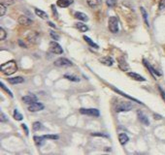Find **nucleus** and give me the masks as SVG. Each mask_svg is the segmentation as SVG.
Here are the masks:
<instances>
[{"mask_svg":"<svg viewBox=\"0 0 165 155\" xmlns=\"http://www.w3.org/2000/svg\"><path fill=\"white\" fill-rule=\"evenodd\" d=\"M1 71L4 75L6 76H10L13 75L14 73H16L18 71V65L17 62L15 60H10V61L3 63L1 65Z\"/></svg>","mask_w":165,"mask_h":155,"instance_id":"obj_1","label":"nucleus"},{"mask_svg":"<svg viewBox=\"0 0 165 155\" xmlns=\"http://www.w3.org/2000/svg\"><path fill=\"white\" fill-rule=\"evenodd\" d=\"M109 29L112 33H118L119 32V19L116 17H111L108 21Z\"/></svg>","mask_w":165,"mask_h":155,"instance_id":"obj_2","label":"nucleus"},{"mask_svg":"<svg viewBox=\"0 0 165 155\" xmlns=\"http://www.w3.org/2000/svg\"><path fill=\"white\" fill-rule=\"evenodd\" d=\"M132 109V105L129 102H123V101H121V102L118 103V105L116 106V111L118 113H121V111H128Z\"/></svg>","mask_w":165,"mask_h":155,"instance_id":"obj_3","label":"nucleus"},{"mask_svg":"<svg viewBox=\"0 0 165 155\" xmlns=\"http://www.w3.org/2000/svg\"><path fill=\"white\" fill-rule=\"evenodd\" d=\"M49 50H50L51 52L55 53V54H62L63 53V50H62L61 46L55 41H53V42L50 43Z\"/></svg>","mask_w":165,"mask_h":155,"instance_id":"obj_4","label":"nucleus"},{"mask_svg":"<svg viewBox=\"0 0 165 155\" xmlns=\"http://www.w3.org/2000/svg\"><path fill=\"white\" fill-rule=\"evenodd\" d=\"M80 113L82 114H87V115L90 116H94V117H98L100 115V113L97 109H85V108H81L80 109Z\"/></svg>","mask_w":165,"mask_h":155,"instance_id":"obj_5","label":"nucleus"},{"mask_svg":"<svg viewBox=\"0 0 165 155\" xmlns=\"http://www.w3.org/2000/svg\"><path fill=\"white\" fill-rule=\"evenodd\" d=\"M55 65L57 66V67H69V66L73 65V63L72 61H70L69 59H67V58L60 57L55 61Z\"/></svg>","mask_w":165,"mask_h":155,"instance_id":"obj_6","label":"nucleus"},{"mask_svg":"<svg viewBox=\"0 0 165 155\" xmlns=\"http://www.w3.org/2000/svg\"><path fill=\"white\" fill-rule=\"evenodd\" d=\"M44 110V105L39 102H34L32 103L31 105H29L28 107V111H32V113H35V111H39Z\"/></svg>","mask_w":165,"mask_h":155,"instance_id":"obj_7","label":"nucleus"},{"mask_svg":"<svg viewBox=\"0 0 165 155\" xmlns=\"http://www.w3.org/2000/svg\"><path fill=\"white\" fill-rule=\"evenodd\" d=\"M18 21H19L20 24L22 25H24V26H28V25L32 24V21L29 19V17H25V16H21L19 17V19H18Z\"/></svg>","mask_w":165,"mask_h":155,"instance_id":"obj_8","label":"nucleus"},{"mask_svg":"<svg viewBox=\"0 0 165 155\" xmlns=\"http://www.w3.org/2000/svg\"><path fill=\"white\" fill-rule=\"evenodd\" d=\"M137 114H138L139 120H140L142 123L145 124V125H150V120H149L148 116H147L146 114H145L144 113H142V111H140L137 113Z\"/></svg>","mask_w":165,"mask_h":155,"instance_id":"obj_9","label":"nucleus"},{"mask_svg":"<svg viewBox=\"0 0 165 155\" xmlns=\"http://www.w3.org/2000/svg\"><path fill=\"white\" fill-rule=\"evenodd\" d=\"M74 2V0H57V4L60 8H67Z\"/></svg>","mask_w":165,"mask_h":155,"instance_id":"obj_10","label":"nucleus"},{"mask_svg":"<svg viewBox=\"0 0 165 155\" xmlns=\"http://www.w3.org/2000/svg\"><path fill=\"white\" fill-rule=\"evenodd\" d=\"M99 61L106 66H112L114 64V59L111 56H104L102 58H100Z\"/></svg>","mask_w":165,"mask_h":155,"instance_id":"obj_11","label":"nucleus"},{"mask_svg":"<svg viewBox=\"0 0 165 155\" xmlns=\"http://www.w3.org/2000/svg\"><path fill=\"white\" fill-rule=\"evenodd\" d=\"M22 101H24V103H25V104L31 105L32 103L36 102L37 98L35 97L34 95H27V96H24V97H22Z\"/></svg>","mask_w":165,"mask_h":155,"instance_id":"obj_12","label":"nucleus"},{"mask_svg":"<svg viewBox=\"0 0 165 155\" xmlns=\"http://www.w3.org/2000/svg\"><path fill=\"white\" fill-rule=\"evenodd\" d=\"M128 76H129L130 78L133 79V80L138 81V82H145V81H146V79H145L144 77H142L141 75H139V74H137V73L129 72V73H128Z\"/></svg>","mask_w":165,"mask_h":155,"instance_id":"obj_13","label":"nucleus"},{"mask_svg":"<svg viewBox=\"0 0 165 155\" xmlns=\"http://www.w3.org/2000/svg\"><path fill=\"white\" fill-rule=\"evenodd\" d=\"M119 140H120L121 144H123V146H124V144H126L128 143L129 138H128V136H127V135H126V134L121 133V134H119Z\"/></svg>","mask_w":165,"mask_h":155,"instance_id":"obj_14","label":"nucleus"},{"mask_svg":"<svg viewBox=\"0 0 165 155\" xmlns=\"http://www.w3.org/2000/svg\"><path fill=\"white\" fill-rule=\"evenodd\" d=\"M75 17L78 19L79 21H88V17L86 14L84 13H81V12H76L75 13Z\"/></svg>","mask_w":165,"mask_h":155,"instance_id":"obj_15","label":"nucleus"},{"mask_svg":"<svg viewBox=\"0 0 165 155\" xmlns=\"http://www.w3.org/2000/svg\"><path fill=\"white\" fill-rule=\"evenodd\" d=\"M24 79L22 77H15V78H11L8 79V82L12 85H18V83H24Z\"/></svg>","mask_w":165,"mask_h":155,"instance_id":"obj_16","label":"nucleus"},{"mask_svg":"<svg viewBox=\"0 0 165 155\" xmlns=\"http://www.w3.org/2000/svg\"><path fill=\"white\" fill-rule=\"evenodd\" d=\"M34 142L36 144L37 146H42L45 144V137H39V136H34Z\"/></svg>","mask_w":165,"mask_h":155,"instance_id":"obj_17","label":"nucleus"},{"mask_svg":"<svg viewBox=\"0 0 165 155\" xmlns=\"http://www.w3.org/2000/svg\"><path fill=\"white\" fill-rule=\"evenodd\" d=\"M87 2L90 8H96L101 4L102 0H87Z\"/></svg>","mask_w":165,"mask_h":155,"instance_id":"obj_18","label":"nucleus"},{"mask_svg":"<svg viewBox=\"0 0 165 155\" xmlns=\"http://www.w3.org/2000/svg\"><path fill=\"white\" fill-rule=\"evenodd\" d=\"M144 63H145V65L147 66V68H148V69L151 71V73H152V75H156V76H160L161 74L159 73V72H157V71L154 69V68L153 67V66L152 65H150L148 62L146 61V60H144Z\"/></svg>","mask_w":165,"mask_h":155,"instance_id":"obj_19","label":"nucleus"},{"mask_svg":"<svg viewBox=\"0 0 165 155\" xmlns=\"http://www.w3.org/2000/svg\"><path fill=\"white\" fill-rule=\"evenodd\" d=\"M35 14H36L38 17H41V19H48V14H47V13L42 11V10H40V9H35Z\"/></svg>","mask_w":165,"mask_h":155,"instance_id":"obj_20","label":"nucleus"},{"mask_svg":"<svg viewBox=\"0 0 165 155\" xmlns=\"http://www.w3.org/2000/svg\"><path fill=\"white\" fill-rule=\"evenodd\" d=\"M76 27H77L81 32H87L88 30V27L87 26V24H84V23H82V22H78V23H76Z\"/></svg>","mask_w":165,"mask_h":155,"instance_id":"obj_21","label":"nucleus"},{"mask_svg":"<svg viewBox=\"0 0 165 155\" xmlns=\"http://www.w3.org/2000/svg\"><path fill=\"white\" fill-rule=\"evenodd\" d=\"M140 10H141V13H142V16H143L145 23L147 24V26H150V23H149V21H148V14H147V11L145 10L144 7H141Z\"/></svg>","mask_w":165,"mask_h":155,"instance_id":"obj_22","label":"nucleus"},{"mask_svg":"<svg viewBox=\"0 0 165 155\" xmlns=\"http://www.w3.org/2000/svg\"><path fill=\"white\" fill-rule=\"evenodd\" d=\"M84 39H85V41L87 42L88 44L90 46V47L94 48V49H98V48H99V47H98V45H97V44H95V43L93 42L90 37H88V36H84Z\"/></svg>","mask_w":165,"mask_h":155,"instance_id":"obj_23","label":"nucleus"},{"mask_svg":"<svg viewBox=\"0 0 165 155\" xmlns=\"http://www.w3.org/2000/svg\"><path fill=\"white\" fill-rule=\"evenodd\" d=\"M64 79L68 81H71V82H80V79L78 77H75V76H72V75H68V74H66L64 75Z\"/></svg>","mask_w":165,"mask_h":155,"instance_id":"obj_24","label":"nucleus"},{"mask_svg":"<svg viewBox=\"0 0 165 155\" xmlns=\"http://www.w3.org/2000/svg\"><path fill=\"white\" fill-rule=\"evenodd\" d=\"M32 129L34 131H39V130H41V129H43V126H42V124L39 122V121H36V122L33 123Z\"/></svg>","mask_w":165,"mask_h":155,"instance_id":"obj_25","label":"nucleus"},{"mask_svg":"<svg viewBox=\"0 0 165 155\" xmlns=\"http://www.w3.org/2000/svg\"><path fill=\"white\" fill-rule=\"evenodd\" d=\"M14 118L17 119V120H22V114L18 110H15L14 111Z\"/></svg>","mask_w":165,"mask_h":155,"instance_id":"obj_26","label":"nucleus"},{"mask_svg":"<svg viewBox=\"0 0 165 155\" xmlns=\"http://www.w3.org/2000/svg\"><path fill=\"white\" fill-rule=\"evenodd\" d=\"M0 3L4 4L5 6H11L15 3V1L14 0H0Z\"/></svg>","mask_w":165,"mask_h":155,"instance_id":"obj_27","label":"nucleus"},{"mask_svg":"<svg viewBox=\"0 0 165 155\" xmlns=\"http://www.w3.org/2000/svg\"><path fill=\"white\" fill-rule=\"evenodd\" d=\"M6 36H7L6 31H5L2 27H0V40H1V41H3V40L6 39Z\"/></svg>","mask_w":165,"mask_h":155,"instance_id":"obj_28","label":"nucleus"},{"mask_svg":"<svg viewBox=\"0 0 165 155\" xmlns=\"http://www.w3.org/2000/svg\"><path fill=\"white\" fill-rule=\"evenodd\" d=\"M5 14H6V6L4 4L0 3V16L3 17Z\"/></svg>","mask_w":165,"mask_h":155,"instance_id":"obj_29","label":"nucleus"},{"mask_svg":"<svg viewBox=\"0 0 165 155\" xmlns=\"http://www.w3.org/2000/svg\"><path fill=\"white\" fill-rule=\"evenodd\" d=\"M106 4H107L108 7H111V8H113V7L116 6L117 1H116V0H107V1H106Z\"/></svg>","mask_w":165,"mask_h":155,"instance_id":"obj_30","label":"nucleus"},{"mask_svg":"<svg viewBox=\"0 0 165 155\" xmlns=\"http://www.w3.org/2000/svg\"><path fill=\"white\" fill-rule=\"evenodd\" d=\"M45 139H50V140H57L58 136L57 135H45Z\"/></svg>","mask_w":165,"mask_h":155,"instance_id":"obj_31","label":"nucleus"},{"mask_svg":"<svg viewBox=\"0 0 165 155\" xmlns=\"http://www.w3.org/2000/svg\"><path fill=\"white\" fill-rule=\"evenodd\" d=\"M50 34H51V37H52L54 40H58V39H59V35L57 34V33H55L54 31H51Z\"/></svg>","mask_w":165,"mask_h":155,"instance_id":"obj_32","label":"nucleus"},{"mask_svg":"<svg viewBox=\"0 0 165 155\" xmlns=\"http://www.w3.org/2000/svg\"><path fill=\"white\" fill-rule=\"evenodd\" d=\"M158 9L159 10H164L165 9V0H160L158 5Z\"/></svg>","mask_w":165,"mask_h":155,"instance_id":"obj_33","label":"nucleus"},{"mask_svg":"<svg viewBox=\"0 0 165 155\" xmlns=\"http://www.w3.org/2000/svg\"><path fill=\"white\" fill-rule=\"evenodd\" d=\"M0 86H1V87H2V88H3V89H4L5 91H7V92H8V93L10 94V96H11V97H13V94H12V92H11V91H10V90L8 89V88H7V87H6V86H5V85H4V83H0Z\"/></svg>","mask_w":165,"mask_h":155,"instance_id":"obj_34","label":"nucleus"},{"mask_svg":"<svg viewBox=\"0 0 165 155\" xmlns=\"http://www.w3.org/2000/svg\"><path fill=\"white\" fill-rule=\"evenodd\" d=\"M91 135H92V136H95V137H105V138H108V135H105L103 133H92Z\"/></svg>","mask_w":165,"mask_h":155,"instance_id":"obj_35","label":"nucleus"},{"mask_svg":"<svg viewBox=\"0 0 165 155\" xmlns=\"http://www.w3.org/2000/svg\"><path fill=\"white\" fill-rule=\"evenodd\" d=\"M158 90H159V92H160V95H161V97H162V99L164 100V102H165V92L163 90H162V88L159 86L158 87Z\"/></svg>","mask_w":165,"mask_h":155,"instance_id":"obj_36","label":"nucleus"},{"mask_svg":"<svg viewBox=\"0 0 165 155\" xmlns=\"http://www.w3.org/2000/svg\"><path fill=\"white\" fill-rule=\"evenodd\" d=\"M0 119H1L2 122H6V121H7L6 115H5V114H4L3 113H1V117H0Z\"/></svg>","mask_w":165,"mask_h":155,"instance_id":"obj_37","label":"nucleus"},{"mask_svg":"<svg viewBox=\"0 0 165 155\" xmlns=\"http://www.w3.org/2000/svg\"><path fill=\"white\" fill-rule=\"evenodd\" d=\"M22 129L25 131V134L28 135V128H27V126L25 125V124H22Z\"/></svg>","mask_w":165,"mask_h":155,"instance_id":"obj_38","label":"nucleus"},{"mask_svg":"<svg viewBox=\"0 0 165 155\" xmlns=\"http://www.w3.org/2000/svg\"><path fill=\"white\" fill-rule=\"evenodd\" d=\"M154 118H156V119H161L162 116L159 115V114H156V113H154Z\"/></svg>","mask_w":165,"mask_h":155,"instance_id":"obj_39","label":"nucleus"},{"mask_svg":"<svg viewBox=\"0 0 165 155\" xmlns=\"http://www.w3.org/2000/svg\"><path fill=\"white\" fill-rule=\"evenodd\" d=\"M52 9H53V12H54V14H55V15H57V10H55V6H54V5H53V6H52Z\"/></svg>","mask_w":165,"mask_h":155,"instance_id":"obj_40","label":"nucleus"},{"mask_svg":"<svg viewBox=\"0 0 165 155\" xmlns=\"http://www.w3.org/2000/svg\"><path fill=\"white\" fill-rule=\"evenodd\" d=\"M19 44H20V45H21V46H22V47H24V48H25V45H24V44H22V42L21 41V40H20V41H19Z\"/></svg>","mask_w":165,"mask_h":155,"instance_id":"obj_41","label":"nucleus"},{"mask_svg":"<svg viewBox=\"0 0 165 155\" xmlns=\"http://www.w3.org/2000/svg\"><path fill=\"white\" fill-rule=\"evenodd\" d=\"M49 24H50V25H51V26H52V27H55V25L54 23H53V22L49 21Z\"/></svg>","mask_w":165,"mask_h":155,"instance_id":"obj_42","label":"nucleus"}]
</instances>
